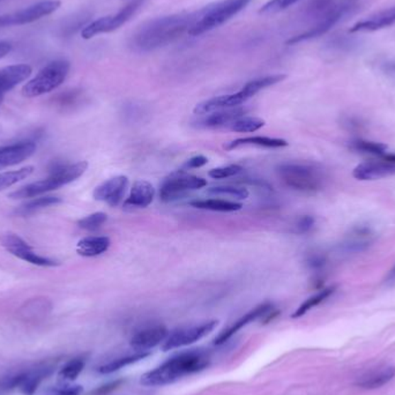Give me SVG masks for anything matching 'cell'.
Segmentation results:
<instances>
[{"label": "cell", "instance_id": "cell-36", "mask_svg": "<svg viewBox=\"0 0 395 395\" xmlns=\"http://www.w3.org/2000/svg\"><path fill=\"white\" fill-rule=\"evenodd\" d=\"M207 192L215 196H226L236 199L245 200L249 198V191L244 187H216L209 189Z\"/></svg>", "mask_w": 395, "mask_h": 395}, {"label": "cell", "instance_id": "cell-20", "mask_svg": "<svg viewBox=\"0 0 395 395\" xmlns=\"http://www.w3.org/2000/svg\"><path fill=\"white\" fill-rule=\"evenodd\" d=\"M246 113V109L243 108H233V109L220 110V111L212 112L208 113L205 118L200 119L199 122H196L199 128H223V126H230L235 121L244 117Z\"/></svg>", "mask_w": 395, "mask_h": 395}, {"label": "cell", "instance_id": "cell-23", "mask_svg": "<svg viewBox=\"0 0 395 395\" xmlns=\"http://www.w3.org/2000/svg\"><path fill=\"white\" fill-rule=\"evenodd\" d=\"M394 376V367H379L360 378L356 385L365 389H379L382 386L389 383Z\"/></svg>", "mask_w": 395, "mask_h": 395}, {"label": "cell", "instance_id": "cell-39", "mask_svg": "<svg viewBox=\"0 0 395 395\" xmlns=\"http://www.w3.org/2000/svg\"><path fill=\"white\" fill-rule=\"evenodd\" d=\"M84 387L82 385H66L57 386L52 389H48L47 392L42 395H82Z\"/></svg>", "mask_w": 395, "mask_h": 395}, {"label": "cell", "instance_id": "cell-16", "mask_svg": "<svg viewBox=\"0 0 395 395\" xmlns=\"http://www.w3.org/2000/svg\"><path fill=\"white\" fill-rule=\"evenodd\" d=\"M169 330L163 325H154L138 330L131 338L132 347L137 352H150V349L155 348L156 345L165 343L168 338Z\"/></svg>", "mask_w": 395, "mask_h": 395}, {"label": "cell", "instance_id": "cell-9", "mask_svg": "<svg viewBox=\"0 0 395 395\" xmlns=\"http://www.w3.org/2000/svg\"><path fill=\"white\" fill-rule=\"evenodd\" d=\"M207 185L204 178L187 174L185 172H176L169 174L161 184L160 198L165 203H172L181 199L191 191L200 190Z\"/></svg>", "mask_w": 395, "mask_h": 395}, {"label": "cell", "instance_id": "cell-41", "mask_svg": "<svg viewBox=\"0 0 395 395\" xmlns=\"http://www.w3.org/2000/svg\"><path fill=\"white\" fill-rule=\"evenodd\" d=\"M314 218L311 215H304L302 218H299V221L296 223V229L301 233H308L311 230L314 226Z\"/></svg>", "mask_w": 395, "mask_h": 395}, {"label": "cell", "instance_id": "cell-45", "mask_svg": "<svg viewBox=\"0 0 395 395\" xmlns=\"http://www.w3.org/2000/svg\"><path fill=\"white\" fill-rule=\"evenodd\" d=\"M12 44L10 42L0 41V60L6 57L12 51Z\"/></svg>", "mask_w": 395, "mask_h": 395}, {"label": "cell", "instance_id": "cell-34", "mask_svg": "<svg viewBox=\"0 0 395 395\" xmlns=\"http://www.w3.org/2000/svg\"><path fill=\"white\" fill-rule=\"evenodd\" d=\"M350 146L354 150H360V152H367L372 155L382 156L384 155L387 150L385 143H374V141L367 140H355L352 141Z\"/></svg>", "mask_w": 395, "mask_h": 395}, {"label": "cell", "instance_id": "cell-17", "mask_svg": "<svg viewBox=\"0 0 395 395\" xmlns=\"http://www.w3.org/2000/svg\"><path fill=\"white\" fill-rule=\"evenodd\" d=\"M354 177L358 181H374L380 178L391 177L395 174V165L385 160H371L358 165L354 169Z\"/></svg>", "mask_w": 395, "mask_h": 395}, {"label": "cell", "instance_id": "cell-43", "mask_svg": "<svg viewBox=\"0 0 395 395\" xmlns=\"http://www.w3.org/2000/svg\"><path fill=\"white\" fill-rule=\"evenodd\" d=\"M207 162H208V159L206 156L196 155L189 160L184 167L187 169H198L207 165Z\"/></svg>", "mask_w": 395, "mask_h": 395}, {"label": "cell", "instance_id": "cell-26", "mask_svg": "<svg viewBox=\"0 0 395 395\" xmlns=\"http://www.w3.org/2000/svg\"><path fill=\"white\" fill-rule=\"evenodd\" d=\"M286 78L284 74H274L267 75V77H262V78L255 79L252 82H249L240 89V93L243 94L245 100H250L251 97L255 96L259 91H264L266 88L271 87L274 84H279V82H284Z\"/></svg>", "mask_w": 395, "mask_h": 395}, {"label": "cell", "instance_id": "cell-24", "mask_svg": "<svg viewBox=\"0 0 395 395\" xmlns=\"http://www.w3.org/2000/svg\"><path fill=\"white\" fill-rule=\"evenodd\" d=\"M242 146H258L265 148H282L288 146V141L279 138L269 137H247L240 138L237 140L231 141L226 146V150H233Z\"/></svg>", "mask_w": 395, "mask_h": 395}, {"label": "cell", "instance_id": "cell-35", "mask_svg": "<svg viewBox=\"0 0 395 395\" xmlns=\"http://www.w3.org/2000/svg\"><path fill=\"white\" fill-rule=\"evenodd\" d=\"M106 220H108V215L106 213H93V214L79 220L78 226L84 230L95 231L100 229L103 224L106 223Z\"/></svg>", "mask_w": 395, "mask_h": 395}, {"label": "cell", "instance_id": "cell-18", "mask_svg": "<svg viewBox=\"0 0 395 395\" xmlns=\"http://www.w3.org/2000/svg\"><path fill=\"white\" fill-rule=\"evenodd\" d=\"M245 102L246 100L243 94L237 91V93L230 94V95H221V96L213 97L209 100L204 101V102L196 104L193 112L196 115L205 116L212 113V112L220 111V110L233 109V108H237V106H240V104Z\"/></svg>", "mask_w": 395, "mask_h": 395}, {"label": "cell", "instance_id": "cell-3", "mask_svg": "<svg viewBox=\"0 0 395 395\" xmlns=\"http://www.w3.org/2000/svg\"><path fill=\"white\" fill-rule=\"evenodd\" d=\"M87 169L88 163L84 162V161L73 163V165L56 163L50 169L49 177L28 184V185L21 187L19 190L10 193L9 198H11V199H27V198H35V196H41L44 193L57 190V189L65 187L72 182L77 181L78 178L82 177Z\"/></svg>", "mask_w": 395, "mask_h": 395}, {"label": "cell", "instance_id": "cell-14", "mask_svg": "<svg viewBox=\"0 0 395 395\" xmlns=\"http://www.w3.org/2000/svg\"><path fill=\"white\" fill-rule=\"evenodd\" d=\"M36 150L34 140H23L0 146V169L9 168L28 160Z\"/></svg>", "mask_w": 395, "mask_h": 395}, {"label": "cell", "instance_id": "cell-27", "mask_svg": "<svg viewBox=\"0 0 395 395\" xmlns=\"http://www.w3.org/2000/svg\"><path fill=\"white\" fill-rule=\"evenodd\" d=\"M60 203H62V199L60 196H40L38 199L30 200L28 203L23 204V205L18 207L14 211V215L20 216V218H27L29 215L35 214V213L40 212L42 209Z\"/></svg>", "mask_w": 395, "mask_h": 395}, {"label": "cell", "instance_id": "cell-42", "mask_svg": "<svg viewBox=\"0 0 395 395\" xmlns=\"http://www.w3.org/2000/svg\"><path fill=\"white\" fill-rule=\"evenodd\" d=\"M325 264H326V258L324 255L314 253L308 258V265L312 269H321V267H324Z\"/></svg>", "mask_w": 395, "mask_h": 395}, {"label": "cell", "instance_id": "cell-6", "mask_svg": "<svg viewBox=\"0 0 395 395\" xmlns=\"http://www.w3.org/2000/svg\"><path fill=\"white\" fill-rule=\"evenodd\" d=\"M361 1L362 0H335L333 5L326 12L318 16L319 20H318L317 23L313 27H311L308 30L304 31L302 34L290 38L289 41L286 42V43H301V42L308 41V40H311V38H318V36L326 34L327 31L333 28L334 26L338 22L341 21L345 16L356 12L361 7Z\"/></svg>", "mask_w": 395, "mask_h": 395}, {"label": "cell", "instance_id": "cell-2", "mask_svg": "<svg viewBox=\"0 0 395 395\" xmlns=\"http://www.w3.org/2000/svg\"><path fill=\"white\" fill-rule=\"evenodd\" d=\"M211 365L209 354L201 349H191L169 358L165 363L141 377L140 383L150 387L170 385L185 377L205 370Z\"/></svg>", "mask_w": 395, "mask_h": 395}, {"label": "cell", "instance_id": "cell-15", "mask_svg": "<svg viewBox=\"0 0 395 395\" xmlns=\"http://www.w3.org/2000/svg\"><path fill=\"white\" fill-rule=\"evenodd\" d=\"M274 308H275L274 305L269 302H265L262 304L258 305V306H255L251 311L247 312V313L244 314L243 317L240 318L236 323H233L230 327H228L227 330H224L223 332L218 334V338H215L214 345H221L227 343L228 340H230L237 332H240L242 328L251 324L253 321L266 317Z\"/></svg>", "mask_w": 395, "mask_h": 395}, {"label": "cell", "instance_id": "cell-10", "mask_svg": "<svg viewBox=\"0 0 395 395\" xmlns=\"http://www.w3.org/2000/svg\"><path fill=\"white\" fill-rule=\"evenodd\" d=\"M60 0H41L33 4L30 6L26 7L23 10L11 13L6 16H0V28L12 27V26H23L33 23L43 19L45 16H50L60 9Z\"/></svg>", "mask_w": 395, "mask_h": 395}, {"label": "cell", "instance_id": "cell-28", "mask_svg": "<svg viewBox=\"0 0 395 395\" xmlns=\"http://www.w3.org/2000/svg\"><path fill=\"white\" fill-rule=\"evenodd\" d=\"M190 205L194 208L206 209V211H213V212H237L240 211L243 205L240 203H235L230 200L222 199H201L193 200Z\"/></svg>", "mask_w": 395, "mask_h": 395}, {"label": "cell", "instance_id": "cell-4", "mask_svg": "<svg viewBox=\"0 0 395 395\" xmlns=\"http://www.w3.org/2000/svg\"><path fill=\"white\" fill-rule=\"evenodd\" d=\"M277 174L286 187L299 192H317L324 185V174L311 165L284 163L277 167Z\"/></svg>", "mask_w": 395, "mask_h": 395}, {"label": "cell", "instance_id": "cell-32", "mask_svg": "<svg viewBox=\"0 0 395 395\" xmlns=\"http://www.w3.org/2000/svg\"><path fill=\"white\" fill-rule=\"evenodd\" d=\"M86 357L84 356H79V357L73 358L71 361L67 362L64 367L60 369V378L65 380V382H73L77 379L84 367H86Z\"/></svg>", "mask_w": 395, "mask_h": 395}, {"label": "cell", "instance_id": "cell-40", "mask_svg": "<svg viewBox=\"0 0 395 395\" xmlns=\"http://www.w3.org/2000/svg\"><path fill=\"white\" fill-rule=\"evenodd\" d=\"M299 0H271L267 4H265L262 7V10L259 13H275L279 11L284 10L291 6L294 4L297 3Z\"/></svg>", "mask_w": 395, "mask_h": 395}, {"label": "cell", "instance_id": "cell-7", "mask_svg": "<svg viewBox=\"0 0 395 395\" xmlns=\"http://www.w3.org/2000/svg\"><path fill=\"white\" fill-rule=\"evenodd\" d=\"M250 1L251 0H222L212 6L206 7L201 11L199 19L196 20L189 31V35L198 36L206 31L218 28L243 10Z\"/></svg>", "mask_w": 395, "mask_h": 395}, {"label": "cell", "instance_id": "cell-21", "mask_svg": "<svg viewBox=\"0 0 395 395\" xmlns=\"http://www.w3.org/2000/svg\"><path fill=\"white\" fill-rule=\"evenodd\" d=\"M155 196V189L150 182L137 181L132 187L128 199L125 200V207L146 208L152 203Z\"/></svg>", "mask_w": 395, "mask_h": 395}, {"label": "cell", "instance_id": "cell-22", "mask_svg": "<svg viewBox=\"0 0 395 395\" xmlns=\"http://www.w3.org/2000/svg\"><path fill=\"white\" fill-rule=\"evenodd\" d=\"M111 242L106 236H88L79 240L77 252L79 255L91 258L102 255L109 250Z\"/></svg>", "mask_w": 395, "mask_h": 395}, {"label": "cell", "instance_id": "cell-30", "mask_svg": "<svg viewBox=\"0 0 395 395\" xmlns=\"http://www.w3.org/2000/svg\"><path fill=\"white\" fill-rule=\"evenodd\" d=\"M334 291H335V286H328V288H325V289L321 290L319 293L316 294V295L311 296L310 299H306L305 302L299 305V308L294 312L291 318L294 319H297V318H301L304 316V314L308 313L310 310L316 308L318 305L321 304V303L325 302L330 295H333Z\"/></svg>", "mask_w": 395, "mask_h": 395}, {"label": "cell", "instance_id": "cell-19", "mask_svg": "<svg viewBox=\"0 0 395 395\" xmlns=\"http://www.w3.org/2000/svg\"><path fill=\"white\" fill-rule=\"evenodd\" d=\"M395 23V5L389 7L380 12L374 13V16H369L367 19L356 22L350 33H360V31H377L380 29L387 28Z\"/></svg>", "mask_w": 395, "mask_h": 395}, {"label": "cell", "instance_id": "cell-8", "mask_svg": "<svg viewBox=\"0 0 395 395\" xmlns=\"http://www.w3.org/2000/svg\"><path fill=\"white\" fill-rule=\"evenodd\" d=\"M143 5V0H133L115 14H110V16H103L100 19L95 20L82 29V38L89 40L97 35L117 30L126 22L130 21L139 12Z\"/></svg>", "mask_w": 395, "mask_h": 395}, {"label": "cell", "instance_id": "cell-12", "mask_svg": "<svg viewBox=\"0 0 395 395\" xmlns=\"http://www.w3.org/2000/svg\"><path fill=\"white\" fill-rule=\"evenodd\" d=\"M0 243L11 255L21 259L23 262H29V264L41 266V267H56L60 265V262L57 260L35 253L31 249V246L26 240H22L21 237L14 235V233L3 235L0 237Z\"/></svg>", "mask_w": 395, "mask_h": 395}, {"label": "cell", "instance_id": "cell-48", "mask_svg": "<svg viewBox=\"0 0 395 395\" xmlns=\"http://www.w3.org/2000/svg\"><path fill=\"white\" fill-rule=\"evenodd\" d=\"M4 94L5 93H4L3 89L0 87V104H1V101H3Z\"/></svg>", "mask_w": 395, "mask_h": 395}, {"label": "cell", "instance_id": "cell-25", "mask_svg": "<svg viewBox=\"0 0 395 395\" xmlns=\"http://www.w3.org/2000/svg\"><path fill=\"white\" fill-rule=\"evenodd\" d=\"M150 352H137L134 354L121 356V357L113 358L111 361L106 362L104 365L97 367V372L101 374H113L116 371L121 370L123 367L134 365L137 362L145 360L150 356Z\"/></svg>", "mask_w": 395, "mask_h": 395}, {"label": "cell", "instance_id": "cell-5", "mask_svg": "<svg viewBox=\"0 0 395 395\" xmlns=\"http://www.w3.org/2000/svg\"><path fill=\"white\" fill-rule=\"evenodd\" d=\"M69 62L67 60H53L44 66L35 78L29 80L22 88V95L26 97H38L51 93L65 82L69 75Z\"/></svg>", "mask_w": 395, "mask_h": 395}, {"label": "cell", "instance_id": "cell-31", "mask_svg": "<svg viewBox=\"0 0 395 395\" xmlns=\"http://www.w3.org/2000/svg\"><path fill=\"white\" fill-rule=\"evenodd\" d=\"M33 172H34V167L28 165V167L19 169V170L0 174V192L6 190L13 185H16L19 182L23 181L26 178H28L33 174Z\"/></svg>", "mask_w": 395, "mask_h": 395}, {"label": "cell", "instance_id": "cell-47", "mask_svg": "<svg viewBox=\"0 0 395 395\" xmlns=\"http://www.w3.org/2000/svg\"><path fill=\"white\" fill-rule=\"evenodd\" d=\"M387 281L391 282V281H395V266L392 271L389 272V277H387Z\"/></svg>", "mask_w": 395, "mask_h": 395}, {"label": "cell", "instance_id": "cell-11", "mask_svg": "<svg viewBox=\"0 0 395 395\" xmlns=\"http://www.w3.org/2000/svg\"><path fill=\"white\" fill-rule=\"evenodd\" d=\"M218 321H206L203 324L193 325V326L183 327L176 330L172 333H169L168 338L165 340L162 345L163 352H169L172 349L182 348L187 345L198 343L205 336L212 333L215 327L218 326Z\"/></svg>", "mask_w": 395, "mask_h": 395}, {"label": "cell", "instance_id": "cell-1", "mask_svg": "<svg viewBox=\"0 0 395 395\" xmlns=\"http://www.w3.org/2000/svg\"><path fill=\"white\" fill-rule=\"evenodd\" d=\"M201 11L163 16L147 22L132 36V47L134 50L152 51L172 43L184 33L189 34L192 26L199 19Z\"/></svg>", "mask_w": 395, "mask_h": 395}, {"label": "cell", "instance_id": "cell-33", "mask_svg": "<svg viewBox=\"0 0 395 395\" xmlns=\"http://www.w3.org/2000/svg\"><path fill=\"white\" fill-rule=\"evenodd\" d=\"M265 121L257 117H240L230 125V130L238 133L255 132L264 128Z\"/></svg>", "mask_w": 395, "mask_h": 395}, {"label": "cell", "instance_id": "cell-44", "mask_svg": "<svg viewBox=\"0 0 395 395\" xmlns=\"http://www.w3.org/2000/svg\"><path fill=\"white\" fill-rule=\"evenodd\" d=\"M119 384H121V382H115V383H111V384H108V385L106 386H102V387H100V389H97L96 391H95V392L93 393V394L95 395H104L106 394V393L110 392V391H112V389H115L116 387H117V386L119 385Z\"/></svg>", "mask_w": 395, "mask_h": 395}, {"label": "cell", "instance_id": "cell-29", "mask_svg": "<svg viewBox=\"0 0 395 395\" xmlns=\"http://www.w3.org/2000/svg\"><path fill=\"white\" fill-rule=\"evenodd\" d=\"M372 236H374V235H372V231L370 230V228H355L352 233L349 235L347 240H345V250H347V251H355V252H357V251L367 249V246L370 245Z\"/></svg>", "mask_w": 395, "mask_h": 395}, {"label": "cell", "instance_id": "cell-46", "mask_svg": "<svg viewBox=\"0 0 395 395\" xmlns=\"http://www.w3.org/2000/svg\"><path fill=\"white\" fill-rule=\"evenodd\" d=\"M380 157L387 161V162L395 165V154H384V155L380 156Z\"/></svg>", "mask_w": 395, "mask_h": 395}, {"label": "cell", "instance_id": "cell-37", "mask_svg": "<svg viewBox=\"0 0 395 395\" xmlns=\"http://www.w3.org/2000/svg\"><path fill=\"white\" fill-rule=\"evenodd\" d=\"M242 172H243V168L240 165H227V167H221V168L212 169L208 174L209 177L214 178V179H224V178L236 176Z\"/></svg>", "mask_w": 395, "mask_h": 395}, {"label": "cell", "instance_id": "cell-13", "mask_svg": "<svg viewBox=\"0 0 395 395\" xmlns=\"http://www.w3.org/2000/svg\"><path fill=\"white\" fill-rule=\"evenodd\" d=\"M128 187V178L126 176H116L103 182L94 190V199L116 207L122 203Z\"/></svg>", "mask_w": 395, "mask_h": 395}, {"label": "cell", "instance_id": "cell-38", "mask_svg": "<svg viewBox=\"0 0 395 395\" xmlns=\"http://www.w3.org/2000/svg\"><path fill=\"white\" fill-rule=\"evenodd\" d=\"M82 94L80 91H69L62 93V95H58L57 97V103L58 106L62 108H71L78 104L79 101L82 100Z\"/></svg>", "mask_w": 395, "mask_h": 395}]
</instances>
